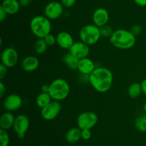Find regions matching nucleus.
Here are the masks:
<instances>
[{"label": "nucleus", "mask_w": 146, "mask_h": 146, "mask_svg": "<svg viewBox=\"0 0 146 146\" xmlns=\"http://www.w3.org/2000/svg\"><path fill=\"white\" fill-rule=\"evenodd\" d=\"M1 7L4 9L7 14L13 15L18 12L21 5L18 0H4L1 3Z\"/></svg>", "instance_id": "nucleus-17"}, {"label": "nucleus", "mask_w": 146, "mask_h": 146, "mask_svg": "<svg viewBox=\"0 0 146 146\" xmlns=\"http://www.w3.org/2000/svg\"><path fill=\"white\" fill-rule=\"evenodd\" d=\"M109 20V14L106 9L100 7L96 9L93 14V21L97 27H101L106 25Z\"/></svg>", "instance_id": "nucleus-13"}, {"label": "nucleus", "mask_w": 146, "mask_h": 146, "mask_svg": "<svg viewBox=\"0 0 146 146\" xmlns=\"http://www.w3.org/2000/svg\"><path fill=\"white\" fill-rule=\"evenodd\" d=\"M134 2L140 7H145L146 0H133Z\"/></svg>", "instance_id": "nucleus-35"}, {"label": "nucleus", "mask_w": 146, "mask_h": 146, "mask_svg": "<svg viewBox=\"0 0 146 146\" xmlns=\"http://www.w3.org/2000/svg\"><path fill=\"white\" fill-rule=\"evenodd\" d=\"M6 92V87L2 81H0V97H4Z\"/></svg>", "instance_id": "nucleus-33"}, {"label": "nucleus", "mask_w": 146, "mask_h": 146, "mask_svg": "<svg viewBox=\"0 0 146 146\" xmlns=\"http://www.w3.org/2000/svg\"><path fill=\"white\" fill-rule=\"evenodd\" d=\"M130 31L136 37L137 35H139V34H141V31H142V27H141V26L139 25V24H134V25L131 27Z\"/></svg>", "instance_id": "nucleus-29"}, {"label": "nucleus", "mask_w": 146, "mask_h": 146, "mask_svg": "<svg viewBox=\"0 0 146 146\" xmlns=\"http://www.w3.org/2000/svg\"><path fill=\"white\" fill-rule=\"evenodd\" d=\"M45 40L46 43L47 44L48 46H53L56 43V37H55L54 35H53L52 34H49L44 38Z\"/></svg>", "instance_id": "nucleus-27"}, {"label": "nucleus", "mask_w": 146, "mask_h": 146, "mask_svg": "<svg viewBox=\"0 0 146 146\" xmlns=\"http://www.w3.org/2000/svg\"><path fill=\"white\" fill-rule=\"evenodd\" d=\"M113 46L121 50H128L135 45V36L130 30L120 29L113 31L109 39Z\"/></svg>", "instance_id": "nucleus-2"}, {"label": "nucleus", "mask_w": 146, "mask_h": 146, "mask_svg": "<svg viewBox=\"0 0 146 146\" xmlns=\"http://www.w3.org/2000/svg\"><path fill=\"white\" fill-rule=\"evenodd\" d=\"M63 62L67 66V67H68L71 70H77L78 69L79 60L74 57V55H72L70 52L64 54V57H63Z\"/></svg>", "instance_id": "nucleus-20"}, {"label": "nucleus", "mask_w": 146, "mask_h": 146, "mask_svg": "<svg viewBox=\"0 0 146 146\" xmlns=\"http://www.w3.org/2000/svg\"><path fill=\"white\" fill-rule=\"evenodd\" d=\"M52 98L50 96L49 93L47 92H41L36 97V103L37 106L40 108H43L47 104H49L51 101H52Z\"/></svg>", "instance_id": "nucleus-21"}, {"label": "nucleus", "mask_w": 146, "mask_h": 146, "mask_svg": "<svg viewBox=\"0 0 146 146\" xmlns=\"http://www.w3.org/2000/svg\"><path fill=\"white\" fill-rule=\"evenodd\" d=\"M30 29L32 34L38 39L45 38L48 34H51V20L46 16H35L30 21Z\"/></svg>", "instance_id": "nucleus-3"}, {"label": "nucleus", "mask_w": 146, "mask_h": 146, "mask_svg": "<svg viewBox=\"0 0 146 146\" xmlns=\"http://www.w3.org/2000/svg\"><path fill=\"white\" fill-rule=\"evenodd\" d=\"M144 117H145V120H146V113H145V115H144Z\"/></svg>", "instance_id": "nucleus-39"}, {"label": "nucleus", "mask_w": 146, "mask_h": 146, "mask_svg": "<svg viewBox=\"0 0 146 146\" xmlns=\"http://www.w3.org/2000/svg\"><path fill=\"white\" fill-rule=\"evenodd\" d=\"M9 144V135L7 130L0 128V146H8Z\"/></svg>", "instance_id": "nucleus-26"}, {"label": "nucleus", "mask_w": 146, "mask_h": 146, "mask_svg": "<svg viewBox=\"0 0 146 146\" xmlns=\"http://www.w3.org/2000/svg\"><path fill=\"white\" fill-rule=\"evenodd\" d=\"M48 93L53 100L62 101L69 95L70 86L66 80L62 78H57L50 84Z\"/></svg>", "instance_id": "nucleus-4"}, {"label": "nucleus", "mask_w": 146, "mask_h": 146, "mask_svg": "<svg viewBox=\"0 0 146 146\" xmlns=\"http://www.w3.org/2000/svg\"><path fill=\"white\" fill-rule=\"evenodd\" d=\"M81 41L87 45H93L99 41L101 37L100 27L95 24H86L82 27L79 31Z\"/></svg>", "instance_id": "nucleus-5"}, {"label": "nucleus", "mask_w": 146, "mask_h": 146, "mask_svg": "<svg viewBox=\"0 0 146 146\" xmlns=\"http://www.w3.org/2000/svg\"><path fill=\"white\" fill-rule=\"evenodd\" d=\"M113 82V75L106 67H96L89 75V83L96 91L107 92L111 89Z\"/></svg>", "instance_id": "nucleus-1"}, {"label": "nucleus", "mask_w": 146, "mask_h": 146, "mask_svg": "<svg viewBox=\"0 0 146 146\" xmlns=\"http://www.w3.org/2000/svg\"><path fill=\"white\" fill-rule=\"evenodd\" d=\"M7 15H8V14H7V13L4 11V9L1 7H0V21H4V20L7 18Z\"/></svg>", "instance_id": "nucleus-32"}, {"label": "nucleus", "mask_w": 146, "mask_h": 146, "mask_svg": "<svg viewBox=\"0 0 146 146\" xmlns=\"http://www.w3.org/2000/svg\"><path fill=\"white\" fill-rule=\"evenodd\" d=\"M69 52L78 60H81L88 57L89 54V46L82 41L76 42L69 49Z\"/></svg>", "instance_id": "nucleus-12"}, {"label": "nucleus", "mask_w": 146, "mask_h": 146, "mask_svg": "<svg viewBox=\"0 0 146 146\" xmlns=\"http://www.w3.org/2000/svg\"><path fill=\"white\" fill-rule=\"evenodd\" d=\"M64 12V6L58 1H51L46 5L44 8V16L50 20L59 18Z\"/></svg>", "instance_id": "nucleus-9"}, {"label": "nucleus", "mask_w": 146, "mask_h": 146, "mask_svg": "<svg viewBox=\"0 0 146 146\" xmlns=\"http://www.w3.org/2000/svg\"><path fill=\"white\" fill-rule=\"evenodd\" d=\"M76 0H61V3L64 7L69 8V7H73L76 4Z\"/></svg>", "instance_id": "nucleus-31"}, {"label": "nucleus", "mask_w": 146, "mask_h": 146, "mask_svg": "<svg viewBox=\"0 0 146 146\" xmlns=\"http://www.w3.org/2000/svg\"><path fill=\"white\" fill-rule=\"evenodd\" d=\"M39 66L38 58L34 56H27L21 61V67L23 70L28 72L35 71Z\"/></svg>", "instance_id": "nucleus-16"}, {"label": "nucleus", "mask_w": 146, "mask_h": 146, "mask_svg": "<svg viewBox=\"0 0 146 146\" xmlns=\"http://www.w3.org/2000/svg\"><path fill=\"white\" fill-rule=\"evenodd\" d=\"M96 68V67L94 61L88 57H86V58L79 60L77 70L81 74L90 75L95 70Z\"/></svg>", "instance_id": "nucleus-15"}, {"label": "nucleus", "mask_w": 146, "mask_h": 146, "mask_svg": "<svg viewBox=\"0 0 146 146\" xmlns=\"http://www.w3.org/2000/svg\"><path fill=\"white\" fill-rule=\"evenodd\" d=\"M22 98L17 94H9L3 102L4 109L8 112H14L18 110L22 106Z\"/></svg>", "instance_id": "nucleus-11"}, {"label": "nucleus", "mask_w": 146, "mask_h": 146, "mask_svg": "<svg viewBox=\"0 0 146 146\" xmlns=\"http://www.w3.org/2000/svg\"><path fill=\"white\" fill-rule=\"evenodd\" d=\"M98 120L96 113L91 111H86L81 113L77 118V125L81 130L89 129L91 130Z\"/></svg>", "instance_id": "nucleus-6"}, {"label": "nucleus", "mask_w": 146, "mask_h": 146, "mask_svg": "<svg viewBox=\"0 0 146 146\" xmlns=\"http://www.w3.org/2000/svg\"><path fill=\"white\" fill-rule=\"evenodd\" d=\"M19 1L21 7H27V6H29L31 2V0H19Z\"/></svg>", "instance_id": "nucleus-34"}, {"label": "nucleus", "mask_w": 146, "mask_h": 146, "mask_svg": "<svg viewBox=\"0 0 146 146\" xmlns=\"http://www.w3.org/2000/svg\"><path fill=\"white\" fill-rule=\"evenodd\" d=\"M113 30L112 27L111 26L104 25L103 27H100V32H101V36L104 38H109L112 36L113 33Z\"/></svg>", "instance_id": "nucleus-25"}, {"label": "nucleus", "mask_w": 146, "mask_h": 146, "mask_svg": "<svg viewBox=\"0 0 146 146\" xmlns=\"http://www.w3.org/2000/svg\"><path fill=\"white\" fill-rule=\"evenodd\" d=\"M91 131L89 129L81 130V139L84 140H88L91 137Z\"/></svg>", "instance_id": "nucleus-28"}, {"label": "nucleus", "mask_w": 146, "mask_h": 146, "mask_svg": "<svg viewBox=\"0 0 146 146\" xmlns=\"http://www.w3.org/2000/svg\"><path fill=\"white\" fill-rule=\"evenodd\" d=\"M61 110V104L58 101L52 100L49 104L41 108V115L44 120L51 121L59 115Z\"/></svg>", "instance_id": "nucleus-7"}, {"label": "nucleus", "mask_w": 146, "mask_h": 146, "mask_svg": "<svg viewBox=\"0 0 146 146\" xmlns=\"http://www.w3.org/2000/svg\"><path fill=\"white\" fill-rule=\"evenodd\" d=\"M143 110H144V112L146 113V101L145 102V103H144V104H143Z\"/></svg>", "instance_id": "nucleus-38"}, {"label": "nucleus", "mask_w": 146, "mask_h": 146, "mask_svg": "<svg viewBox=\"0 0 146 146\" xmlns=\"http://www.w3.org/2000/svg\"><path fill=\"white\" fill-rule=\"evenodd\" d=\"M48 45L44 39H38L34 44V50L38 54H42L46 52Z\"/></svg>", "instance_id": "nucleus-23"}, {"label": "nucleus", "mask_w": 146, "mask_h": 146, "mask_svg": "<svg viewBox=\"0 0 146 146\" xmlns=\"http://www.w3.org/2000/svg\"><path fill=\"white\" fill-rule=\"evenodd\" d=\"M56 43L60 47L65 50H68L74 44V41L73 37L67 31H60L56 35Z\"/></svg>", "instance_id": "nucleus-14"}, {"label": "nucleus", "mask_w": 146, "mask_h": 146, "mask_svg": "<svg viewBox=\"0 0 146 146\" xmlns=\"http://www.w3.org/2000/svg\"><path fill=\"white\" fill-rule=\"evenodd\" d=\"M19 60V54L13 47H7L3 50L1 55V64L7 68H11L17 64Z\"/></svg>", "instance_id": "nucleus-10"}, {"label": "nucleus", "mask_w": 146, "mask_h": 146, "mask_svg": "<svg viewBox=\"0 0 146 146\" xmlns=\"http://www.w3.org/2000/svg\"><path fill=\"white\" fill-rule=\"evenodd\" d=\"M29 119L25 115H19L15 117L14 123V130L19 138H24L25 134L29 128Z\"/></svg>", "instance_id": "nucleus-8"}, {"label": "nucleus", "mask_w": 146, "mask_h": 146, "mask_svg": "<svg viewBox=\"0 0 146 146\" xmlns=\"http://www.w3.org/2000/svg\"><path fill=\"white\" fill-rule=\"evenodd\" d=\"M65 138L68 143H76L81 139V130L78 127H71L66 133Z\"/></svg>", "instance_id": "nucleus-19"}, {"label": "nucleus", "mask_w": 146, "mask_h": 146, "mask_svg": "<svg viewBox=\"0 0 146 146\" xmlns=\"http://www.w3.org/2000/svg\"><path fill=\"white\" fill-rule=\"evenodd\" d=\"M143 92L141 83L134 82L129 86L128 89V94L131 98H138Z\"/></svg>", "instance_id": "nucleus-22"}, {"label": "nucleus", "mask_w": 146, "mask_h": 146, "mask_svg": "<svg viewBox=\"0 0 146 146\" xmlns=\"http://www.w3.org/2000/svg\"><path fill=\"white\" fill-rule=\"evenodd\" d=\"M15 117L11 112H7L3 113L0 117V128L8 130L14 126Z\"/></svg>", "instance_id": "nucleus-18"}, {"label": "nucleus", "mask_w": 146, "mask_h": 146, "mask_svg": "<svg viewBox=\"0 0 146 146\" xmlns=\"http://www.w3.org/2000/svg\"><path fill=\"white\" fill-rule=\"evenodd\" d=\"M135 127L138 131L141 133H145L146 132V120L144 116H139L136 117L134 122Z\"/></svg>", "instance_id": "nucleus-24"}, {"label": "nucleus", "mask_w": 146, "mask_h": 146, "mask_svg": "<svg viewBox=\"0 0 146 146\" xmlns=\"http://www.w3.org/2000/svg\"><path fill=\"white\" fill-rule=\"evenodd\" d=\"M141 87H142V90H143V93L146 95V78L144 79L142 82H141Z\"/></svg>", "instance_id": "nucleus-37"}, {"label": "nucleus", "mask_w": 146, "mask_h": 146, "mask_svg": "<svg viewBox=\"0 0 146 146\" xmlns=\"http://www.w3.org/2000/svg\"><path fill=\"white\" fill-rule=\"evenodd\" d=\"M50 89V84H44L41 87V92H47L48 93Z\"/></svg>", "instance_id": "nucleus-36"}, {"label": "nucleus", "mask_w": 146, "mask_h": 146, "mask_svg": "<svg viewBox=\"0 0 146 146\" xmlns=\"http://www.w3.org/2000/svg\"><path fill=\"white\" fill-rule=\"evenodd\" d=\"M7 74V67L4 64H0V80L2 81L6 77Z\"/></svg>", "instance_id": "nucleus-30"}]
</instances>
